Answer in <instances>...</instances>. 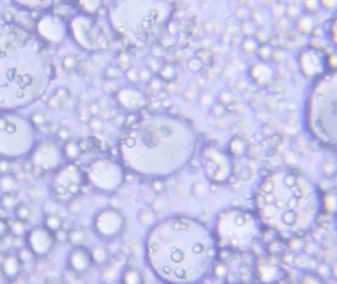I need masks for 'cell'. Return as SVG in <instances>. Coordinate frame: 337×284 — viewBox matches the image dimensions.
Returning a JSON list of instances; mask_svg holds the SVG:
<instances>
[{"label": "cell", "mask_w": 337, "mask_h": 284, "mask_svg": "<svg viewBox=\"0 0 337 284\" xmlns=\"http://www.w3.org/2000/svg\"><path fill=\"white\" fill-rule=\"evenodd\" d=\"M53 78L47 44L13 21H0V111L25 108L46 94Z\"/></svg>", "instance_id": "6da1fadb"}, {"label": "cell", "mask_w": 337, "mask_h": 284, "mask_svg": "<svg viewBox=\"0 0 337 284\" xmlns=\"http://www.w3.org/2000/svg\"><path fill=\"white\" fill-rule=\"evenodd\" d=\"M256 205L264 223L290 240L313 231L323 213L324 197L306 174L285 170L272 174L262 182Z\"/></svg>", "instance_id": "7a4b0ae2"}, {"label": "cell", "mask_w": 337, "mask_h": 284, "mask_svg": "<svg viewBox=\"0 0 337 284\" xmlns=\"http://www.w3.org/2000/svg\"><path fill=\"white\" fill-rule=\"evenodd\" d=\"M174 11L170 0H114L107 18L113 32L125 44L143 48L162 35Z\"/></svg>", "instance_id": "3957f363"}, {"label": "cell", "mask_w": 337, "mask_h": 284, "mask_svg": "<svg viewBox=\"0 0 337 284\" xmlns=\"http://www.w3.org/2000/svg\"><path fill=\"white\" fill-rule=\"evenodd\" d=\"M306 122L315 140L337 150V68L322 74L315 82L308 96Z\"/></svg>", "instance_id": "277c9868"}, {"label": "cell", "mask_w": 337, "mask_h": 284, "mask_svg": "<svg viewBox=\"0 0 337 284\" xmlns=\"http://www.w3.org/2000/svg\"><path fill=\"white\" fill-rule=\"evenodd\" d=\"M36 146L35 125L13 111L0 114V158L13 160L31 154Z\"/></svg>", "instance_id": "5b68a950"}, {"label": "cell", "mask_w": 337, "mask_h": 284, "mask_svg": "<svg viewBox=\"0 0 337 284\" xmlns=\"http://www.w3.org/2000/svg\"><path fill=\"white\" fill-rule=\"evenodd\" d=\"M67 27L69 36L81 50L97 52L109 48L108 38L95 15L80 12L71 17Z\"/></svg>", "instance_id": "8992f818"}, {"label": "cell", "mask_w": 337, "mask_h": 284, "mask_svg": "<svg viewBox=\"0 0 337 284\" xmlns=\"http://www.w3.org/2000/svg\"><path fill=\"white\" fill-rule=\"evenodd\" d=\"M36 34L46 44L59 45L68 35L67 23L62 16L51 11L46 12L36 23Z\"/></svg>", "instance_id": "52a82bcc"}, {"label": "cell", "mask_w": 337, "mask_h": 284, "mask_svg": "<svg viewBox=\"0 0 337 284\" xmlns=\"http://www.w3.org/2000/svg\"><path fill=\"white\" fill-rule=\"evenodd\" d=\"M54 240V236L51 235L48 229L43 227H36L32 231H30L27 238V242L29 248L33 252L35 256H43L51 250Z\"/></svg>", "instance_id": "ba28073f"}, {"label": "cell", "mask_w": 337, "mask_h": 284, "mask_svg": "<svg viewBox=\"0 0 337 284\" xmlns=\"http://www.w3.org/2000/svg\"><path fill=\"white\" fill-rule=\"evenodd\" d=\"M18 8L30 12H50L66 0H11Z\"/></svg>", "instance_id": "9c48e42d"}, {"label": "cell", "mask_w": 337, "mask_h": 284, "mask_svg": "<svg viewBox=\"0 0 337 284\" xmlns=\"http://www.w3.org/2000/svg\"><path fill=\"white\" fill-rule=\"evenodd\" d=\"M3 272L5 276L9 278H16L20 272V260L19 258L8 256L3 264Z\"/></svg>", "instance_id": "30bf717a"}, {"label": "cell", "mask_w": 337, "mask_h": 284, "mask_svg": "<svg viewBox=\"0 0 337 284\" xmlns=\"http://www.w3.org/2000/svg\"><path fill=\"white\" fill-rule=\"evenodd\" d=\"M104 0H76L77 7L81 13L95 15L103 5Z\"/></svg>", "instance_id": "8fae6325"}, {"label": "cell", "mask_w": 337, "mask_h": 284, "mask_svg": "<svg viewBox=\"0 0 337 284\" xmlns=\"http://www.w3.org/2000/svg\"><path fill=\"white\" fill-rule=\"evenodd\" d=\"M159 74L163 80H173L176 78V70L172 64H163L159 70Z\"/></svg>", "instance_id": "7c38bea8"}, {"label": "cell", "mask_w": 337, "mask_h": 284, "mask_svg": "<svg viewBox=\"0 0 337 284\" xmlns=\"http://www.w3.org/2000/svg\"><path fill=\"white\" fill-rule=\"evenodd\" d=\"M45 225H46V228L48 229L50 232H55L59 230L60 228H62L61 220L58 217L54 216V214L47 216L45 220Z\"/></svg>", "instance_id": "4fadbf2b"}, {"label": "cell", "mask_w": 337, "mask_h": 284, "mask_svg": "<svg viewBox=\"0 0 337 284\" xmlns=\"http://www.w3.org/2000/svg\"><path fill=\"white\" fill-rule=\"evenodd\" d=\"M77 64V58L73 54H67L62 58V66L66 72H72Z\"/></svg>", "instance_id": "5bb4252c"}, {"label": "cell", "mask_w": 337, "mask_h": 284, "mask_svg": "<svg viewBox=\"0 0 337 284\" xmlns=\"http://www.w3.org/2000/svg\"><path fill=\"white\" fill-rule=\"evenodd\" d=\"M15 214H16V217L18 218V220H21V221H27L31 215V212H30V209L26 206V205H17L15 206Z\"/></svg>", "instance_id": "9a60e30c"}, {"label": "cell", "mask_w": 337, "mask_h": 284, "mask_svg": "<svg viewBox=\"0 0 337 284\" xmlns=\"http://www.w3.org/2000/svg\"><path fill=\"white\" fill-rule=\"evenodd\" d=\"M10 230L15 237H22L25 234V230H26L24 221H21V220L14 221L10 226Z\"/></svg>", "instance_id": "2e32d148"}, {"label": "cell", "mask_w": 337, "mask_h": 284, "mask_svg": "<svg viewBox=\"0 0 337 284\" xmlns=\"http://www.w3.org/2000/svg\"><path fill=\"white\" fill-rule=\"evenodd\" d=\"M105 76L111 80H118L122 76V70L117 66H110L105 70Z\"/></svg>", "instance_id": "e0dca14e"}, {"label": "cell", "mask_w": 337, "mask_h": 284, "mask_svg": "<svg viewBox=\"0 0 337 284\" xmlns=\"http://www.w3.org/2000/svg\"><path fill=\"white\" fill-rule=\"evenodd\" d=\"M34 254L33 252L29 248H25V250H20V254H19V260L20 262H31L34 258Z\"/></svg>", "instance_id": "ac0fdd59"}, {"label": "cell", "mask_w": 337, "mask_h": 284, "mask_svg": "<svg viewBox=\"0 0 337 284\" xmlns=\"http://www.w3.org/2000/svg\"><path fill=\"white\" fill-rule=\"evenodd\" d=\"M84 233L81 230H73L70 233H68V238L73 244H80L83 240Z\"/></svg>", "instance_id": "d6986e66"}, {"label": "cell", "mask_w": 337, "mask_h": 284, "mask_svg": "<svg viewBox=\"0 0 337 284\" xmlns=\"http://www.w3.org/2000/svg\"><path fill=\"white\" fill-rule=\"evenodd\" d=\"M88 123H89L90 129H91L93 132L100 133V132L103 130V122H102L101 119L97 118L96 116H95V117H92Z\"/></svg>", "instance_id": "ffe728a7"}, {"label": "cell", "mask_w": 337, "mask_h": 284, "mask_svg": "<svg viewBox=\"0 0 337 284\" xmlns=\"http://www.w3.org/2000/svg\"><path fill=\"white\" fill-rule=\"evenodd\" d=\"M1 204L3 205V207L5 208H12L16 206V199L14 197H12L9 194H6L3 196L2 200H1Z\"/></svg>", "instance_id": "44dd1931"}, {"label": "cell", "mask_w": 337, "mask_h": 284, "mask_svg": "<svg viewBox=\"0 0 337 284\" xmlns=\"http://www.w3.org/2000/svg\"><path fill=\"white\" fill-rule=\"evenodd\" d=\"M126 76L130 82H135L140 80V72L135 68H130L126 72Z\"/></svg>", "instance_id": "7402d4cb"}, {"label": "cell", "mask_w": 337, "mask_h": 284, "mask_svg": "<svg viewBox=\"0 0 337 284\" xmlns=\"http://www.w3.org/2000/svg\"><path fill=\"white\" fill-rule=\"evenodd\" d=\"M77 119L82 123H88L91 119V115L88 111V109H79L77 112Z\"/></svg>", "instance_id": "603a6c76"}, {"label": "cell", "mask_w": 337, "mask_h": 284, "mask_svg": "<svg viewBox=\"0 0 337 284\" xmlns=\"http://www.w3.org/2000/svg\"><path fill=\"white\" fill-rule=\"evenodd\" d=\"M53 236H54V238L56 240H58L59 242H66L68 240V233L63 228H60L59 230L55 231L54 234H53Z\"/></svg>", "instance_id": "cb8c5ba5"}, {"label": "cell", "mask_w": 337, "mask_h": 284, "mask_svg": "<svg viewBox=\"0 0 337 284\" xmlns=\"http://www.w3.org/2000/svg\"><path fill=\"white\" fill-rule=\"evenodd\" d=\"M30 120L32 121V123L35 126H42L45 123V116L42 113L37 112V113H35V114L32 115V117H31Z\"/></svg>", "instance_id": "d4e9b609"}, {"label": "cell", "mask_w": 337, "mask_h": 284, "mask_svg": "<svg viewBox=\"0 0 337 284\" xmlns=\"http://www.w3.org/2000/svg\"><path fill=\"white\" fill-rule=\"evenodd\" d=\"M61 103H62V101L58 98V96L56 94L51 95L48 98V102H47L48 107L52 108V109H55V108L59 107L61 105Z\"/></svg>", "instance_id": "484cf974"}, {"label": "cell", "mask_w": 337, "mask_h": 284, "mask_svg": "<svg viewBox=\"0 0 337 284\" xmlns=\"http://www.w3.org/2000/svg\"><path fill=\"white\" fill-rule=\"evenodd\" d=\"M88 111L92 117H95L97 115H100L102 108L100 107L98 102H92L91 104L88 105Z\"/></svg>", "instance_id": "4316f807"}, {"label": "cell", "mask_w": 337, "mask_h": 284, "mask_svg": "<svg viewBox=\"0 0 337 284\" xmlns=\"http://www.w3.org/2000/svg\"><path fill=\"white\" fill-rule=\"evenodd\" d=\"M54 94L57 95L58 98H59L62 102H64L65 100H67V99L70 97L69 92H68L66 88H57Z\"/></svg>", "instance_id": "83f0119b"}, {"label": "cell", "mask_w": 337, "mask_h": 284, "mask_svg": "<svg viewBox=\"0 0 337 284\" xmlns=\"http://www.w3.org/2000/svg\"><path fill=\"white\" fill-rule=\"evenodd\" d=\"M193 64H189V68L192 70V72H198V70H201L203 68V62L201 58H195L190 60Z\"/></svg>", "instance_id": "f1b7e54d"}, {"label": "cell", "mask_w": 337, "mask_h": 284, "mask_svg": "<svg viewBox=\"0 0 337 284\" xmlns=\"http://www.w3.org/2000/svg\"><path fill=\"white\" fill-rule=\"evenodd\" d=\"M57 136H58V138H59L60 140H62V141H67V140L70 138V134H69L68 130H67L66 128H64V127L60 128V129L58 130Z\"/></svg>", "instance_id": "f546056e"}, {"label": "cell", "mask_w": 337, "mask_h": 284, "mask_svg": "<svg viewBox=\"0 0 337 284\" xmlns=\"http://www.w3.org/2000/svg\"><path fill=\"white\" fill-rule=\"evenodd\" d=\"M150 86L153 90H161V80L158 78H151L150 80Z\"/></svg>", "instance_id": "4dcf8cb0"}, {"label": "cell", "mask_w": 337, "mask_h": 284, "mask_svg": "<svg viewBox=\"0 0 337 284\" xmlns=\"http://www.w3.org/2000/svg\"><path fill=\"white\" fill-rule=\"evenodd\" d=\"M152 188H153V190H154L156 193H160V192H162L163 190H165L164 184L161 182H158V180H156V182H154L152 184Z\"/></svg>", "instance_id": "1f68e13d"}, {"label": "cell", "mask_w": 337, "mask_h": 284, "mask_svg": "<svg viewBox=\"0 0 337 284\" xmlns=\"http://www.w3.org/2000/svg\"><path fill=\"white\" fill-rule=\"evenodd\" d=\"M8 229H9L8 225L0 220V237H5L6 234L8 233Z\"/></svg>", "instance_id": "d6a6232c"}, {"label": "cell", "mask_w": 337, "mask_h": 284, "mask_svg": "<svg viewBox=\"0 0 337 284\" xmlns=\"http://www.w3.org/2000/svg\"><path fill=\"white\" fill-rule=\"evenodd\" d=\"M67 191H69L71 194H77L80 191V186L77 184H70L67 188Z\"/></svg>", "instance_id": "836d02e7"}, {"label": "cell", "mask_w": 337, "mask_h": 284, "mask_svg": "<svg viewBox=\"0 0 337 284\" xmlns=\"http://www.w3.org/2000/svg\"><path fill=\"white\" fill-rule=\"evenodd\" d=\"M78 148L81 152H85L89 148V142H87L86 140H82L80 142H78Z\"/></svg>", "instance_id": "e575fe53"}, {"label": "cell", "mask_w": 337, "mask_h": 284, "mask_svg": "<svg viewBox=\"0 0 337 284\" xmlns=\"http://www.w3.org/2000/svg\"><path fill=\"white\" fill-rule=\"evenodd\" d=\"M121 250H122V254H123L124 256H129V254H132V248H131L130 246L124 244V246L121 248Z\"/></svg>", "instance_id": "d590c367"}, {"label": "cell", "mask_w": 337, "mask_h": 284, "mask_svg": "<svg viewBox=\"0 0 337 284\" xmlns=\"http://www.w3.org/2000/svg\"><path fill=\"white\" fill-rule=\"evenodd\" d=\"M158 98L161 99V100H165L167 98V94L164 92V90H159L158 92Z\"/></svg>", "instance_id": "8d00e7d4"}]
</instances>
